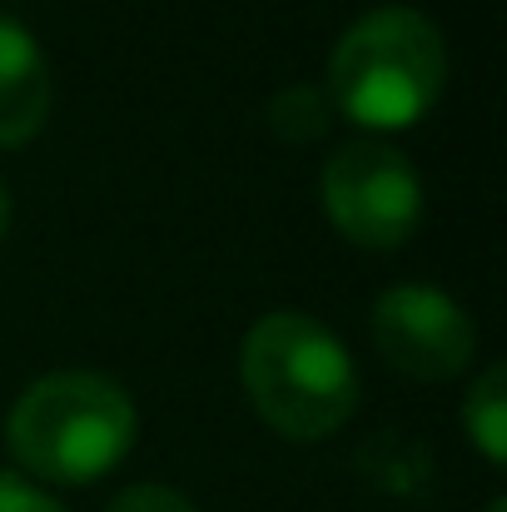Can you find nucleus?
Wrapping results in <instances>:
<instances>
[{"label": "nucleus", "mask_w": 507, "mask_h": 512, "mask_svg": "<svg viewBox=\"0 0 507 512\" xmlns=\"http://www.w3.org/2000/svg\"><path fill=\"white\" fill-rule=\"evenodd\" d=\"M373 343L403 378L448 383L473 363V314L438 284H393L373 304Z\"/></svg>", "instance_id": "obj_5"}, {"label": "nucleus", "mask_w": 507, "mask_h": 512, "mask_svg": "<svg viewBox=\"0 0 507 512\" xmlns=\"http://www.w3.org/2000/svg\"><path fill=\"white\" fill-rule=\"evenodd\" d=\"M448 80L443 30L413 5H378L353 20L329 60V95L363 130L418 125Z\"/></svg>", "instance_id": "obj_3"}, {"label": "nucleus", "mask_w": 507, "mask_h": 512, "mask_svg": "<svg viewBox=\"0 0 507 512\" xmlns=\"http://www.w3.org/2000/svg\"><path fill=\"white\" fill-rule=\"evenodd\" d=\"M5 229H10V194H5V184H0V239H5Z\"/></svg>", "instance_id": "obj_11"}, {"label": "nucleus", "mask_w": 507, "mask_h": 512, "mask_svg": "<svg viewBox=\"0 0 507 512\" xmlns=\"http://www.w3.org/2000/svg\"><path fill=\"white\" fill-rule=\"evenodd\" d=\"M0 512H65L55 498H45L40 488H30L15 473H0Z\"/></svg>", "instance_id": "obj_10"}, {"label": "nucleus", "mask_w": 507, "mask_h": 512, "mask_svg": "<svg viewBox=\"0 0 507 512\" xmlns=\"http://www.w3.org/2000/svg\"><path fill=\"white\" fill-rule=\"evenodd\" d=\"M463 428L468 438L483 448V458L493 468L507 463V368L493 363L478 373V383L468 388V403H463Z\"/></svg>", "instance_id": "obj_7"}, {"label": "nucleus", "mask_w": 507, "mask_h": 512, "mask_svg": "<svg viewBox=\"0 0 507 512\" xmlns=\"http://www.w3.org/2000/svg\"><path fill=\"white\" fill-rule=\"evenodd\" d=\"M50 65L40 55V40L0 15V150L30 145L50 120Z\"/></svg>", "instance_id": "obj_6"}, {"label": "nucleus", "mask_w": 507, "mask_h": 512, "mask_svg": "<svg viewBox=\"0 0 507 512\" xmlns=\"http://www.w3.org/2000/svg\"><path fill=\"white\" fill-rule=\"evenodd\" d=\"M488 512H507V503H503V498H498V503H488Z\"/></svg>", "instance_id": "obj_12"}, {"label": "nucleus", "mask_w": 507, "mask_h": 512, "mask_svg": "<svg viewBox=\"0 0 507 512\" xmlns=\"http://www.w3.org/2000/svg\"><path fill=\"white\" fill-rule=\"evenodd\" d=\"M135 428L140 418L120 383H110L105 373L65 368L35 378L15 398L5 418V443L30 478L80 488L125 463V453L135 448Z\"/></svg>", "instance_id": "obj_1"}, {"label": "nucleus", "mask_w": 507, "mask_h": 512, "mask_svg": "<svg viewBox=\"0 0 507 512\" xmlns=\"http://www.w3.org/2000/svg\"><path fill=\"white\" fill-rule=\"evenodd\" d=\"M324 209L358 249H398L423 224V179L383 140H348L324 165Z\"/></svg>", "instance_id": "obj_4"}, {"label": "nucleus", "mask_w": 507, "mask_h": 512, "mask_svg": "<svg viewBox=\"0 0 507 512\" xmlns=\"http://www.w3.org/2000/svg\"><path fill=\"white\" fill-rule=\"evenodd\" d=\"M269 130L289 145L319 140L329 130V95L319 85H284L269 100Z\"/></svg>", "instance_id": "obj_8"}, {"label": "nucleus", "mask_w": 507, "mask_h": 512, "mask_svg": "<svg viewBox=\"0 0 507 512\" xmlns=\"http://www.w3.org/2000/svg\"><path fill=\"white\" fill-rule=\"evenodd\" d=\"M105 512H199V508H194L184 493L165 488V483H135V488H125Z\"/></svg>", "instance_id": "obj_9"}, {"label": "nucleus", "mask_w": 507, "mask_h": 512, "mask_svg": "<svg viewBox=\"0 0 507 512\" xmlns=\"http://www.w3.org/2000/svg\"><path fill=\"white\" fill-rule=\"evenodd\" d=\"M239 373L254 413L294 443L329 438L358 408V368L348 348L309 314H264L244 334Z\"/></svg>", "instance_id": "obj_2"}]
</instances>
